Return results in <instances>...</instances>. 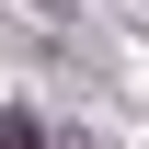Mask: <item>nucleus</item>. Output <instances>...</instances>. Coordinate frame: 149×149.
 <instances>
[{
    "label": "nucleus",
    "mask_w": 149,
    "mask_h": 149,
    "mask_svg": "<svg viewBox=\"0 0 149 149\" xmlns=\"http://www.w3.org/2000/svg\"><path fill=\"white\" fill-rule=\"evenodd\" d=\"M0 149H46V115H23V103H0Z\"/></svg>",
    "instance_id": "f257e3e1"
}]
</instances>
